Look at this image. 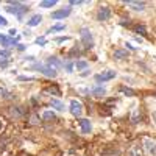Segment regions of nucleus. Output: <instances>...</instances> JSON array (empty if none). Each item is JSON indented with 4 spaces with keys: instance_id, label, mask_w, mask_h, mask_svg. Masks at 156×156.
I'll use <instances>...</instances> for the list:
<instances>
[{
    "instance_id": "4be33fe9",
    "label": "nucleus",
    "mask_w": 156,
    "mask_h": 156,
    "mask_svg": "<svg viewBox=\"0 0 156 156\" xmlns=\"http://www.w3.org/2000/svg\"><path fill=\"white\" fill-rule=\"evenodd\" d=\"M75 66L78 70H84V69H88V61H77Z\"/></svg>"
},
{
    "instance_id": "ddd939ff",
    "label": "nucleus",
    "mask_w": 156,
    "mask_h": 156,
    "mask_svg": "<svg viewBox=\"0 0 156 156\" xmlns=\"http://www.w3.org/2000/svg\"><path fill=\"white\" fill-rule=\"evenodd\" d=\"M10 114H11L13 117H17V119H19V117L24 116V111H22L20 108H17V106H11V108H10Z\"/></svg>"
},
{
    "instance_id": "dca6fc26",
    "label": "nucleus",
    "mask_w": 156,
    "mask_h": 156,
    "mask_svg": "<svg viewBox=\"0 0 156 156\" xmlns=\"http://www.w3.org/2000/svg\"><path fill=\"white\" fill-rule=\"evenodd\" d=\"M52 106L55 108V109H58V111H63L64 109V105H63V102H59V100H56V98H52Z\"/></svg>"
},
{
    "instance_id": "39448f33",
    "label": "nucleus",
    "mask_w": 156,
    "mask_h": 156,
    "mask_svg": "<svg viewBox=\"0 0 156 156\" xmlns=\"http://www.w3.org/2000/svg\"><path fill=\"white\" fill-rule=\"evenodd\" d=\"M72 13L70 8H63V10H58V11H53L52 13V19H66V17Z\"/></svg>"
},
{
    "instance_id": "72a5a7b5",
    "label": "nucleus",
    "mask_w": 156,
    "mask_h": 156,
    "mask_svg": "<svg viewBox=\"0 0 156 156\" xmlns=\"http://www.w3.org/2000/svg\"><path fill=\"white\" fill-rule=\"evenodd\" d=\"M125 47H128L130 50H136V47H133V45H131V44H128V42L125 44Z\"/></svg>"
},
{
    "instance_id": "f704fd0d",
    "label": "nucleus",
    "mask_w": 156,
    "mask_h": 156,
    "mask_svg": "<svg viewBox=\"0 0 156 156\" xmlns=\"http://www.w3.org/2000/svg\"><path fill=\"white\" fill-rule=\"evenodd\" d=\"M17 50H20V52H22V50H25V45L19 44V45H17Z\"/></svg>"
},
{
    "instance_id": "9b49d317",
    "label": "nucleus",
    "mask_w": 156,
    "mask_h": 156,
    "mask_svg": "<svg viewBox=\"0 0 156 156\" xmlns=\"http://www.w3.org/2000/svg\"><path fill=\"white\" fill-rule=\"evenodd\" d=\"M78 123H80L81 131H83V133H91V128H92V126H91V122L88 120V119H80V122H78Z\"/></svg>"
},
{
    "instance_id": "bb28decb",
    "label": "nucleus",
    "mask_w": 156,
    "mask_h": 156,
    "mask_svg": "<svg viewBox=\"0 0 156 156\" xmlns=\"http://www.w3.org/2000/svg\"><path fill=\"white\" fill-rule=\"evenodd\" d=\"M0 56H5V58H10V52H8V50H0Z\"/></svg>"
},
{
    "instance_id": "c85d7f7f",
    "label": "nucleus",
    "mask_w": 156,
    "mask_h": 156,
    "mask_svg": "<svg viewBox=\"0 0 156 156\" xmlns=\"http://www.w3.org/2000/svg\"><path fill=\"white\" fill-rule=\"evenodd\" d=\"M139 114H137V112H134V114H133V123H137V122H139Z\"/></svg>"
},
{
    "instance_id": "6ab92c4d",
    "label": "nucleus",
    "mask_w": 156,
    "mask_h": 156,
    "mask_svg": "<svg viewBox=\"0 0 156 156\" xmlns=\"http://www.w3.org/2000/svg\"><path fill=\"white\" fill-rule=\"evenodd\" d=\"M42 119H44V120H55L56 116H55V112H52V111H45L42 114Z\"/></svg>"
},
{
    "instance_id": "4468645a",
    "label": "nucleus",
    "mask_w": 156,
    "mask_h": 156,
    "mask_svg": "<svg viewBox=\"0 0 156 156\" xmlns=\"http://www.w3.org/2000/svg\"><path fill=\"white\" fill-rule=\"evenodd\" d=\"M126 56H128V52H126V50H123V48H119V50L114 52V58H116V59H125Z\"/></svg>"
},
{
    "instance_id": "c756f323",
    "label": "nucleus",
    "mask_w": 156,
    "mask_h": 156,
    "mask_svg": "<svg viewBox=\"0 0 156 156\" xmlns=\"http://www.w3.org/2000/svg\"><path fill=\"white\" fill-rule=\"evenodd\" d=\"M6 24H8V20L3 16H0V25H6Z\"/></svg>"
},
{
    "instance_id": "f3484780",
    "label": "nucleus",
    "mask_w": 156,
    "mask_h": 156,
    "mask_svg": "<svg viewBox=\"0 0 156 156\" xmlns=\"http://www.w3.org/2000/svg\"><path fill=\"white\" fill-rule=\"evenodd\" d=\"M130 155L131 156H142V150L139 145H133L131 150H130Z\"/></svg>"
},
{
    "instance_id": "423d86ee",
    "label": "nucleus",
    "mask_w": 156,
    "mask_h": 156,
    "mask_svg": "<svg viewBox=\"0 0 156 156\" xmlns=\"http://www.w3.org/2000/svg\"><path fill=\"white\" fill-rule=\"evenodd\" d=\"M144 147L147 150V153L148 155H156V141L153 139H144Z\"/></svg>"
},
{
    "instance_id": "412c9836",
    "label": "nucleus",
    "mask_w": 156,
    "mask_h": 156,
    "mask_svg": "<svg viewBox=\"0 0 156 156\" xmlns=\"http://www.w3.org/2000/svg\"><path fill=\"white\" fill-rule=\"evenodd\" d=\"M134 31H136V33H141V34H147V28H145V27L144 25H134Z\"/></svg>"
},
{
    "instance_id": "7ed1b4c3",
    "label": "nucleus",
    "mask_w": 156,
    "mask_h": 156,
    "mask_svg": "<svg viewBox=\"0 0 156 156\" xmlns=\"http://www.w3.org/2000/svg\"><path fill=\"white\" fill-rule=\"evenodd\" d=\"M70 112L75 117H80L81 114H83V105L78 102V100H72L70 102Z\"/></svg>"
},
{
    "instance_id": "2eb2a0df",
    "label": "nucleus",
    "mask_w": 156,
    "mask_h": 156,
    "mask_svg": "<svg viewBox=\"0 0 156 156\" xmlns=\"http://www.w3.org/2000/svg\"><path fill=\"white\" fill-rule=\"evenodd\" d=\"M91 92L94 95H105L106 94V89H105L103 86H94V88L91 89Z\"/></svg>"
},
{
    "instance_id": "f8f14e48",
    "label": "nucleus",
    "mask_w": 156,
    "mask_h": 156,
    "mask_svg": "<svg viewBox=\"0 0 156 156\" xmlns=\"http://www.w3.org/2000/svg\"><path fill=\"white\" fill-rule=\"evenodd\" d=\"M41 20H42V16H41V14H34L33 17H30L27 24H28V27H36V25L41 24Z\"/></svg>"
},
{
    "instance_id": "393cba45",
    "label": "nucleus",
    "mask_w": 156,
    "mask_h": 156,
    "mask_svg": "<svg viewBox=\"0 0 156 156\" xmlns=\"http://www.w3.org/2000/svg\"><path fill=\"white\" fill-rule=\"evenodd\" d=\"M17 80L19 81H34V78H31V77H17Z\"/></svg>"
},
{
    "instance_id": "cd10ccee",
    "label": "nucleus",
    "mask_w": 156,
    "mask_h": 156,
    "mask_svg": "<svg viewBox=\"0 0 156 156\" xmlns=\"http://www.w3.org/2000/svg\"><path fill=\"white\" fill-rule=\"evenodd\" d=\"M70 38H69V36H63V38H56L55 41H56V42H64V41H69Z\"/></svg>"
},
{
    "instance_id": "2f4dec72",
    "label": "nucleus",
    "mask_w": 156,
    "mask_h": 156,
    "mask_svg": "<svg viewBox=\"0 0 156 156\" xmlns=\"http://www.w3.org/2000/svg\"><path fill=\"white\" fill-rule=\"evenodd\" d=\"M81 3H83L81 0H72V2H70V5H81Z\"/></svg>"
},
{
    "instance_id": "473e14b6",
    "label": "nucleus",
    "mask_w": 156,
    "mask_h": 156,
    "mask_svg": "<svg viewBox=\"0 0 156 156\" xmlns=\"http://www.w3.org/2000/svg\"><path fill=\"white\" fill-rule=\"evenodd\" d=\"M8 66V59L6 61H0V67H6Z\"/></svg>"
},
{
    "instance_id": "b1692460",
    "label": "nucleus",
    "mask_w": 156,
    "mask_h": 156,
    "mask_svg": "<svg viewBox=\"0 0 156 156\" xmlns=\"http://www.w3.org/2000/svg\"><path fill=\"white\" fill-rule=\"evenodd\" d=\"M47 92H50V94H55V95L58 97V95H59V89L56 88V86H50V88L47 89Z\"/></svg>"
},
{
    "instance_id": "f257e3e1",
    "label": "nucleus",
    "mask_w": 156,
    "mask_h": 156,
    "mask_svg": "<svg viewBox=\"0 0 156 156\" xmlns=\"http://www.w3.org/2000/svg\"><path fill=\"white\" fill-rule=\"evenodd\" d=\"M80 38H81V42L84 44V48H91L94 45V38H92V33H91L89 28H81Z\"/></svg>"
},
{
    "instance_id": "6e6552de",
    "label": "nucleus",
    "mask_w": 156,
    "mask_h": 156,
    "mask_svg": "<svg viewBox=\"0 0 156 156\" xmlns=\"http://www.w3.org/2000/svg\"><path fill=\"white\" fill-rule=\"evenodd\" d=\"M47 66L56 70V69H61V67H63V63L59 61V59H58L56 56H50V58L47 59Z\"/></svg>"
},
{
    "instance_id": "5701e85b",
    "label": "nucleus",
    "mask_w": 156,
    "mask_h": 156,
    "mask_svg": "<svg viewBox=\"0 0 156 156\" xmlns=\"http://www.w3.org/2000/svg\"><path fill=\"white\" fill-rule=\"evenodd\" d=\"M120 91H122V92L125 94V95H131V97H133V95L136 94V92H134V91H133V89H130V88H125V86H122V88H120Z\"/></svg>"
},
{
    "instance_id": "a878e982",
    "label": "nucleus",
    "mask_w": 156,
    "mask_h": 156,
    "mask_svg": "<svg viewBox=\"0 0 156 156\" xmlns=\"http://www.w3.org/2000/svg\"><path fill=\"white\" fill-rule=\"evenodd\" d=\"M36 44H39V45H45V44H47V41H45V38H38V39H36Z\"/></svg>"
},
{
    "instance_id": "9d476101",
    "label": "nucleus",
    "mask_w": 156,
    "mask_h": 156,
    "mask_svg": "<svg viewBox=\"0 0 156 156\" xmlns=\"http://www.w3.org/2000/svg\"><path fill=\"white\" fill-rule=\"evenodd\" d=\"M17 41H19V38L11 39V38H8L6 34H0V42H2L3 47H8V45H11V44H16Z\"/></svg>"
},
{
    "instance_id": "20e7f679",
    "label": "nucleus",
    "mask_w": 156,
    "mask_h": 156,
    "mask_svg": "<svg viewBox=\"0 0 156 156\" xmlns=\"http://www.w3.org/2000/svg\"><path fill=\"white\" fill-rule=\"evenodd\" d=\"M112 78H116V72L114 70H106V72L100 73V75H95V80H97L98 83H102V81H109V80H112Z\"/></svg>"
},
{
    "instance_id": "0eeeda50",
    "label": "nucleus",
    "mask_w": 156,
    "mask_h": 156,
    "mask_svg": "<svg viewBox=\"0 0 156 156\" xmlns=\"http://www.w3.org/2000/svg\"><path fill=\"white\" fill-rule=\"evenodd\" d=\"M109 16H111V10H109L108 6H102V8L98 10V13H97V19H98L100 22L108 20Z\"/></svg>"
},
{
    "instance_id": "f03ea898",
    "label": "nucleus",
    "mask_w": 156,
    "mask_h": 156,
    "mask_svg": "<svg viewBox=\"0 0 156 156\" xmlns=\"http://www.w3.org/2000/svg\"><path fill=\"white\" fill-rule=\"evenodd\" d=\"M31 69H33V70H39L42 75L48 77V78H55V77H56V70L52 69V67H48V66H45V64H36V66H33Z\"/></svg>"
},
{
    "instance_id": "aec40b11",
    "label": "nucleus",
    "mask_w": 156,
    "mask_h": 156,
    "mask_svg": "<svg viewBox=\"0 0 156 156\" xmlns=\"http://www.w3.org/2000/svg\"><path fill=\"white\" fill-rule=\"evenodd\" d=\"M64 28H66V27H64L63 24H61V25H53L52 28H48V30H47V34H50V33H55V31H63Z\"/></svg>"
},
{
    "instance_id": "7c9ffc66",
    "label": "nucleus",
    "mask_w": 156,
    "mask_h": 156,
    "mask_svg": "<svg viewBox=\"0 0 156 156\" xmlns=\"http://www.w3.org/2000/svg\"><path fill=\"white\" fill-rule=\"evenodd\" d=\"M72 67H73L72 63H67V64H66V70H67V72H72Z\"/></svg>"
},
{
    "instance_id": "a211bd4d",
    "label": "nucleus",
    "mask_w": 156,
    "mask_h": 156,
    "mask_svg": "<svg viewBox=\"0 0 156 156\" xmlns=\"http://www.w3.org/2000/svg\"><path fill=\"white\" fill-rule=\"evenodd\" d=\"M56 5V0H44L41 2V8H52Z\"/></svg>"
},
{
    "instance_id": "1a4fd4ad",
    "label": "nucleus",
    "mask_w": 156,
    "mask_h": 156,
    "mask_svg": "<svg viewBox=\"0 0 156 156\" xmlns=\"http://www.w3.org/2000/svg\"><path fill=\"white\" fill-rule=\"evenodd\" d=\"M125 3L134 11H142L145 8V2H134V0H130V2H125Z\"/></svg>"
}]
</instances>
